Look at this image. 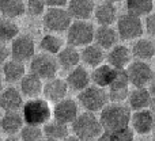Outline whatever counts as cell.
<instances>
[{
    "instance_id": "1",
    "label": "cell",
    "mask_w": 155,
    "mask_h": 141,
    "mask_svg": "<svg viewBox=\"0 0 155 141\" xmlns=\"http://www.w3.org/2000/svg\"><path fill=\"white\" fill-rule=\"evenodd\" d=\"M131 115L132 113L127 104L107 103L101 110L98 120L102 126V130L114 133V132L121 130L124 128H128Z\"/></svg>"
},
{
    "instance_id": "2",
    "label": "cell",
    "mask_w": 155,
    "mask_h": 141,
    "mask_svg": "<svg viewBox=\"0 0 155 141\" xmlns=\"http://www.w3.org/2000/svg\"><path fill=\"white\" fill-rule=\"evenodd\" d=\"M22 120L26 125L41 126L52 120V109L44 98L29 99L22 106Z\"/></svg>"
},
{
    "instance_id": "3",
    "label": "cell",
    "mask_w": 155,
    "mask_h": 141,
    "mask_svg": "<svg viewBox=\"0 0 155 141\" xmlns=\"http://www.w3.org/2000/svg\"><path fill=\"white\" fill-rule=\"evenodd\" d=\"M74 136L79 141H95L102 133V126L99 120L93 113H79L72 122Z\"/></svg>"
},
{
    "instance_id": "4",
    "label": "cell",
    "mask_w": 155,
    "mask_h": 141,
    "mask_svg": "<svg viewBox=\"0 0 155 141\" xmlns=\"http://www.w3.org/2000/svg\"><path fill=\"white\" fill-rule=\"evenodd\" d=\"M78 101L86 111L93 113V114L97 111H101L109 103L107 91L105 88H99L93 84H90L87 88L80 91L78 95Z\"/></svg>"
},
{
    "instance_id": "5",
    "label": "cell",
    "mask_w": 155,
    "mask_h": 141,
    "mask_svg": "<svg viewBox=\"0 0 155 141\" xmlns=\"http://www.w3.org/2000/svg\"><path fill=\"white\" fill-rule=\"evenodd\" d=\"M94 26L88 21H74L67 30L68 46L84 48L94 41Z\"/></svg>"
},
{
    "instance_id": "6",
    "label": "cell",
    "mask_w": 155,
    "mask_h": 141,
    "mask_svg": "<svg viewBox=\"0 0 155 141\" xmlns=\"http://www.w3.org/2000/svg\"><path fill=\"white\" fill-rule=\"evenodd\" d=\"M72 23L67 8H48L42 15V24L51 34L67 31Z\"/></svg>"
},
{
    "instance_id": "7",
    "label": "cell",
    "mask_w": 155,
    "mask_h": 141,
    "mask_svg": "<svg viewBox=\"0 0 155 141\" xmlns=\"http://www.w3.org/2000/svg\"><path fill=\"white\" fill-rule=\"evenodd\" d=\"M59 65L53 56L45 53H38L30 60V73L41 80H51L56 77Z\"/></svg>"
},
{
    "instance_id": "8",
    "label": "cell",
    "mask_w": 155,
    "mask_h": 141,
    "mask_svg": "<svg viewBox=\"0 0 155 141\" xmlns=\"http://www.w3.org/2000/svg\"><path fill=\"white\" fill-rule=\"evenodd\" d=\"M127 76H128L129 84L135 88H147L148 84L153 83L154 72L148 62L144 61H131L125 68Z\"/></svg>"
},
{
    "instance_id": "9",
    "label": "cell",
    "mask_w": 155,
    "mask_h": 141,
    "mask_svg": "<svg viewBox=\"0 0 155 141\" xmlns=\"http://www.w3.org/2000/svg\"><path fill=\"white\" fill-rule=\"evenodd\" d=\"M117 35L118 38H123L125 41L139 40L142 38L144 29H143V21L136 16H132L129 14H124L121 16H117Z\"/></svg>"
},
{
    "instance_id": "10",
    "label": "cell",
    "mask_w": 155,
    "mask_h": 141,
    "mask_svg": "<svg viewBox=\"0 0 155 141\" xmlns=\"http://www.w3.org/2000/svg\"><path fill=\"white\" fill-rule=\"evenodd\" d=\"M10 56L12 60L23 64L25 61H30L35 56V43L31 35L19 34L11 42Z\"/></svg>"
},
{
    "instance_id": "11",
    "label": "cell",
    "mask_w": 155,
    "mask_h": 141,
    "mask_svg": "<svg viewBox=\"0 0 155 141\" xmlns=\"http://www.w3.org/2000/svg\"><path fill=\"white\" fill-rule=\"evenodd\" d=\"M79 114V106L74 99L71 98H64L63 101L54 103V107L52 109V117L54 121L68 125L72 123L74 120Z\"/></svg>"
},
{
    "instance_id": "12",
    "label": "cell",
    "mask_w": 155,
    "mask_h": 141,
    "mask_svg": "<svg viewBox=\"0 0 155 141\" xmlns=\"http://www.w3.org/2000/svg\"><path fill=\"white\" fill-rule=\"evenodd\" d=\"M67 92L68 85L61 77H53L51 80H46V83H44L42 85V95L48 103L49 102L57 103L63 101L64 98H67Z\"/></svg>"
},
{
    "instance_id": "13",
    "label": "cell",
    "mask_w": 155,
    "mask_h": 141,
    "mask_svg": "<svg viewBox=\"0 0 155 141\" xmlns=\"http://www.w3.org/2000/svg\"><path fill=\"white\" fill-rule=\"evenodd\" d=\"M23 106V96L18 88L7 87L0 91V110L4 113H16Z\"/></svg>"
},
{
    "instance_id": "14",
    "label": "cell",
    "mask_w": 155,
    "mask_h": 141,
    "mask_svg": "<svg viewBox=\"0 0 155 141\" xmlns=\"http://www.w3.org/2000/svg\"><path fill=\"white\" fill-rule=\"evenodd\" d=\"M131 129L134 133L137 134H148L154 129V114L150 109L147 110H140V111H135L131 115V121H129Z\"/></svg>"
},
{
    "instance_id": "15",
    "label": "cell",
    "mask_w": 155,
    "mask_h": 141,
    "mask_svg": "<svg viewBox=\"0 0 155 141\" xmlns=\"http://www.w3.org/2000/svg\"><path fill=\"white\" fill-rule=\"evenodd\" d=\"M131 50L124 45H116L107 52V54H105L106 64L116 71L125 69L131 62Z\"/></svg>"
},
{
    "instance_id": "16",
    "label": "cell",
    "mask_w": 155,
    "mask_h": 141,
    "mask_svg": "<svg viewBox=\"0 0 155 141\" xmlns=\"http://www.w3.org/2000/svg\"><path fill=\"white\" fill-rule=\"evenodd\" d=\"M65 83H67L68 88L80 92V91H83L91 84L90 72L84 67H82V65H78L74 69L68 71V75L65 77Z\"/></svg>"
},
{
    "instance_id": "17",
    "label": "cell",
    "mask_w": 155,
    "mask_h": 141,
    "mask_svg": "<svg viewBox=\"0 0 155 141\" xmlns=\"http://www.w3.org/2000/svg\"><path fill=\"white\" fill-rule=\"evenodd\" d=\"M128 107L134 111L147 110L153 103V95L148 91V88H134L128 94Z\"/></svg>"
},
{
    "instance_id": "18",
    "label": "cell",
    "mask_w": 155,
    "mask_h": 141,
    "mask_svg": "<svg viewBox=\"0 0 155 141\" xmlns=\"http://www.w3.org/2000/svg\"><path fill=\"white\" fill-rule=\"evenodd\" d=\"M94 41H95V45L104 52L110 50L118 42L117 31L112 26H99L98 29L94 30Z\"/></svg>"
},
{
    "instance_id": "19",
    "label": "cell",
    "mask_w": 155,
    "mask_h": 141,
    "mask_svg": "<svg viewBox=\"0 0 155 141\" xmlns=\"http://www.w3.org/2000/svg\"><path fill=\"white\" fill-rule=\"evenodd\" d=\"M68 14H70L71 19L75 21H88L91 15L94 14V7L95 3L91 0H72L68 2Z\"/></svg>"
},
{
    "instance_id": "20",
    "label": "cell",
    "mask_w": 155,
    "mask_h": 141,
    "mask_svg": "<svg viewBox=\"0 0 155 141\" xmlns=\"http://www.w3.org/2000/svg\"><path fill=\"white\" fill-rule=\"evenodd\" d=\"M94 18L99 26H112L117 21V8L112 2H102L94 7Z\"/></svg>"
},
{
    "instance_id": "21",
    "label": "cell",
    "mask_w": 155,
    "mask_h": 141,
    "mask_svg": "<svg viewBox=\"0 0 155 141\" xmlns=\"http://www.w3.org/2000/svg\"><path fill=\"white\" fill-rule=\"evenodd\" d=\"M19 84H21L19 85V92L22 94V96H26L29 99H35L40 98V95L42 94V80L38 79L33 73L25 75L19 82Z\"/></svg>"
},
{
    "instance_id": "22",
    "label": "cell",
    "mask_w": 155,
    "mask_h": 141,
    "mask_svg": "<svg viewBox=\"0 0 155 141\" xmlns=\"http://www.w3.org/2000/svg\"><path fill=\"white\" fill-rule=\"evenodd\" d=\"M155 54V43L153 38H139L132 46L131 56H134L137 61L147 62Z\"/></svg>"
},
{
    "instance_id": "23",
    "label": "cell",
    "mask_w": 155,
    "mask_h": 141,
    "mask_svg": "<svg viewBox=\"0 0 155 141\" xmlns=\"http://www.w3.org/2000/svg\"><path fill=\"white\" fill-rule=\"evenodd\" d=\"M56 62L65 71L74 69L80 62V52L72 46H63V49L57 53Z\"/></svg>"
},
{
    "instance_id": "24",
    "label": "cell",
    "mask_w": 155,
    "mask_h": 141,
    "mask_svg": "<svg viewBox=\"0 0 155 141\" xmlns=\"http://www.w3.org/2000/svg\"><path fill=\"white\" fill-rule=\"evenodd\" d=\"M25 122L22 120V115L16 113H4L0 117V129L8 136H15L23 128Z\"/></svg>"
},
{
    "instance_id": "25",
    "label": "cell",
    "mask_w": 155,
    "mask_h": 141,
    "mask_svg": "<svg viewBox=\"0 0 155 141\" xmlns=\"http://www.w3.org/2000/svg\"><path fill=\"white\" fill-rule=\"evenodd\" d=\"M80 61H83L84 65H87V67L97 68V67L104 64L105 52L102 50L101 48H98L95 43L87 45L82 49V52H80Z\"/></svg>"
},
{
    "instance_id": "26",
    "label": "cell",
    "mask_w": 155,
    "mask_h": 141,
    "mask_svg": "<svg viewBox=\"0 0 155 141\" xmlns=\"http://www.w3.org/2000/svg\"><path fill=\"white\" fill-rule=\"evenodd\" d=\"M26 4L22 0H0V15L4 19L15 21L16 18L25 15Z\"/></svg>"
},
{
    "instance_id": "27",
    "label": "cell",
    "mask_w": 155,
    "mask_h": 141,
    "mask_svg": "<svg viewBox=\"0 0 155 141\" xmlns=\"http://www.w3.org/2000/svg\"><path fill=\"white\" fill-rule=\"evenodd\" d=\"M2 75L4 82L7 83H19L22 77L26 75V69H25V64L15 60L10 59L2 67Z\"/></svg>"
},
{
    "instance_id": "28",
    "label": "cell",
    "mask_w": 155,
    "mask_h": 141,
    "mask_svg": "<svg viewBox=\"0 0 155 141\" xmlns=\"http://www.w3.org/2000/svg\"><path fill=\"white\" fill-rule=\"evenodd\" d=\"M113 76H114V69L112 67H109L107 64H102L99 67L94 68V71L90 73V79L93 85H97L99 88H105V90L112 84Z\"/></svg>"
},
{
    "instance_id": "29",
    "label": "cell",
    "mask_w": 155,
    "mask_h": 141,
    "mask_svg": "<svg viewBox=\"0 0 155 141\" xmlns=\"http://www.w3.org/2000/svg\"><path fill=\"white\" fill-rule=\"evenodd\" d=\"M42 134L51 141H61L67 136H70V129H68V125H64L59 121L51 120L44 125Z\"/></svg>"
},
{
    "instance_id": "30",
    "label": "cell",
    "mask_w": 155,
    "mask_h": 141,
    "mask_svg": "<svg viewBox=\"0 0 155 141\" xmlns=\"http://www.w3.org/2000/svg\"><path fill=\"white\" fill-rule=\"evenodd\" d=\"M154 11L153 0H129L127 2V14L142 19L147 18Z\"/></svg>"
},
{
    "instance_id": "31",
    "label": "cell",
    "mask_w": 155,
    "mask_h": 141,
    "mask_svg": "<svg viewBox=\"0 0 155 141\" xmlns=\"http://www.w3.org/2000/svg\"><path fill=\"white\" fill-rule=\"evenodd\" d=\"M19 35V26L15 23V21H10V19H0V43H7L12 42L16 37Z\"/></svg>"
},
{
    "instance_id": "32",
    "label": "cell",
    "mask_w": 155,
    "mask_h": 141,
    "mask_svg": "<svg viewBox=\"0 0 155 141\" xmlns=\"http://www.w3.org/2000/svg\"><path fill=\"white\" fill-rule=\"evenodd\" d=\"M40 49L42 50V53L49 54V56L57 54L63 49V40L56 34H46L41 38Z\"/></svg>"
},
{
    "instance_id": "33",
    "label": "cell",
    "mask_w": 155,
    "mask_h": 141,
    "mask_svg": "<svg viewBox=\"0 0 155 141\" xmlns=\"http://www.w3.org/2000/svg\"><path fill=\"white\" fill-rule=\"evenodd\" d=\"M21 139L19 141H41L44 137L42 129L40 126H33V125H23L21 129Z\"/></svg>"
},
{
    "instance_id": "34",
    "label": "cell",
    "mask_w": 155,
    "mask_h": 141,
    "mask_svg": "<svg viewBox=\"0 0 155 141\" xmlns=\"http://www.w3.org/2000/svg\"><path fill=\"white\" fill-rule=\"evenodd\" d=\"M107 91V98L110 103L123 104L127 101L129 94V88H109Z\"/></svg>"
},
{
    "instance_id": "35",
    "label": "cell",
    "mask_w": 155,
    "mask_h": 141,
    "mask_svg": "<svg viewBox=\"0 0 155 141\" xmlns=\"http://www.w3.org/2000/svg\"><path fill=\"white\" fill-rule=\"evenodd\" d=\"M107 88H129L128 76H127L125 69H114V76H113L112 84Z\"/></svg>"
},
{
    "instance_id": "36",
    "label": "cell",
    "mask_w": 155,
    "mask_h": 141,
    "mask_svg": "<svg viewBox=\"0 0 155 141\" xmlns=\"http://www.w3.org/2000/svg\"><path fill=\"white\" fill-rule=\"evenodd\" d=\"M25 4H26V11L31 16H40L44 15V12H45V3L41 0H29Z\"/></svg>"
},
{
    "instance_id": "37",
    "label": "cell",
    "mask_w": 155,
    "mask_h": 141,
    "mask_svg": "<svg viewBox=\"0 0 155 141\" xmlns=\"http://www.w3.org/2000/svg\"><path fill=\"white\" fill-rule=\"evenodd\" d=\"M113 134H114V141H135V133L129 126L114 132Z\"/></svg>"
},
{
    "instance_id": "38",
    "label": "cell",
    "mask_w": 155,
    "mask_h": 141,
    "mask_svg": "<svg viewBox=\"0 0 155 141\" xmlns=\"http://www.w3.org/2000/svg\"><path fill=\"white\" fill-rule=\"evenodd\" d=\"M10 48L4 43H0V67H3L10 60Z\"/></svg>"
},
{
    "instance_id": "39",
    "label": "cell",
    "mask_w": 155,
    "mask_h": 141,
    "mask_svg": "<svg viewBox=\"0 0 155 141\" xmlns=\"http://www.w3.org/2000/svg\"><path fill=\"white\" fill-rule=\"evenodd\" d=\"M143 29H144L146 33H147V34H150L151 37L154 35L155 24H154V15H153V14H151V15H148L147 18H146V24H143Z\"/></svg>"
},
{
    "instance_id": "40",
    "label": "cell",
    "mask_w": 155,
    "mask_h": 141,
    "mask_svg": "<svg viewBox=\"0 0 155 141\" xmlns=\"http://www.w3.org/2000/svg\"><path fill=\"white\" fill-rule=\"evenodd\" d=\"M95 141H114V134L112 132L102 130V133L95 139Z\"/></svg>"
},
{
    "instance_id": "41",
    "label": "cell",
    "mask_w": 155,
    "mask_h": 141,
    "mask_svg": "<svg viewBox=\"0 0 155 141\" xmlns=\"http://www.w3.org/2000/svg\"><path fill=\"white\" fill-rule=\"evenodd\" d=\"M61 141H79V140H78L75 136H67L64 140H61Z\"/></svg>"
},
{
    "instance_id": "42",
    "label": "cell",
    "mask_w": 155,
    "mask_h": 141,
    "mask_svg": "<svg viewBox=\"0 0 155 141\" xmlns=\"http://www.w3.org/2000/svg\"><path fill=\"white\" fill-rule=\"evenodd\" d=\"M3 88H4V79H3V75L0 72V91H3Z\"/></svg>"
},
{
    "instance_id": "43",
    "label": "cell",
    "mask_w": 155,
    "mask_h": 141,
    "mask_svg": "<svg viewBox=\"0 0 155 141\" xmlns=\"http://www.w3.org/2000/svg\"><path fill=\"white\" fill-rule=\"evenodd\" d=\"M4 141H19V139H15V137H8V139H5Z\"/></svg>"
},
{
    "instance_id": "44",
    "label": "cell",
    "mask_w": 155,
    "mask_h": 141,
    "mask_svg": "<svg viewBox=\"0 0 155 141\" xmlns=\"http://www.w3.org/2000/svg\"><path fill=\"white\" fill-rule=\"evenodd\" d=\"M41 141H51V140H48V139H42Z\"/></svg>"
},
{
    "instance_id": "45",
    "label": "cell",
    "mask_w": 155,
    "mask_h": 141,
    "mask_svg": "<svg viewBox=\"0 0 155 141\" xmlns=\"http://www.w3.org/2000/svg\"><path fill=\"white\" fill-rule=\"evenodd\" d=\"M0 117H2V110H0Z\"/></svg>"
},
{
    "instance_id": "46",
    "label": "cell",
    "mask_w": 155,
    "mask_h": 141,
    "mask_svg": "<svg viewBox=\"0 0 155 141\" xmlns=\"http://www.w3.org/2000/svg\"><path fill=\"white\" fill-rule=\"evenodd\" d=\"M0 141H3V140H2V136H0Z\"/></svg>"
},
{
    "instance_id": "47",
    "label": "cell",
    "mask_w": 155,
    "mask_h": 141,
    "mask_svg": "<svg viewBox=\"0 0 155 141\" xmlns=\"http://www.w3.org/2000/svg\"><path fill=\"white\" fill-rule=\"evenodd\" d=\"M0 19H2V15H0Z\"/></svg>"
}]
</instances>
